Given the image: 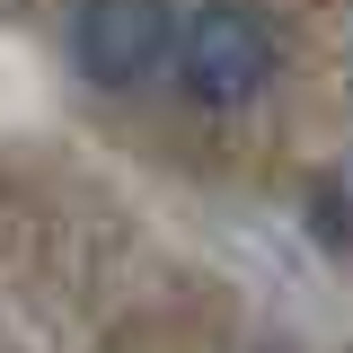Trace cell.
<instances>
[{
	"label": "cell",
	"mask_w": 353,
	"mask_h": 353,
	"mask_svg": "<svg viewBox=\"0 0 353 353\" xmlns=\"http://www.w3.org/2000/svg\"><path fill=\"white\" fill-rule=\"evenodd\" d=\"M176 80L194 106H212V115H239V106H256L265 88H274V27H265L248 0H203L185 27H176Z\"/></svg>",
	"instance_id": "1"
},
{
	"label": "cell",
	"mask_w": 353,
	"mask_h": 353,
	"mask_svg": "<svg viewBox=\"0 0 353 353\" xmlns=\"http://www.w3.org/2000/svg\"><path fill=\"white\" fill-rule=\"evenodd\" d=\"M168 53H176L168 0H80V18H71V62L97 88H141Z\"/></svg>",
	"instance_id": "2"
}]
</instances>
